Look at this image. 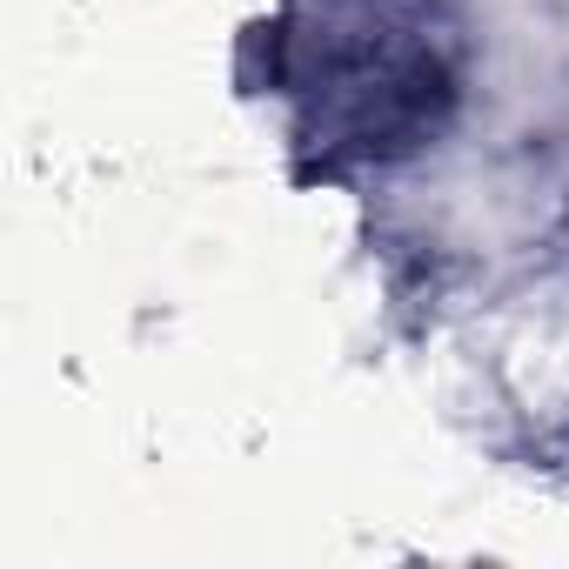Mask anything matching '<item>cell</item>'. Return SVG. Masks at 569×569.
Returning <instances> with one entry per match:
<instances>
[{"label":"cell","mask_w":569,"mask_h":569,"mask_svg":"<svg viewBox=\"0 0 569 569\" xmlns=\"http://www.w3.org/2000/svg\"><path fill=\"white\" fill-rule=\"evenodd\" d=\"M274 88L322 168L396 161L442 134L462 81L449 0H289L268 28Z\"/></svg>","instance_id":"obj_1"}]
</instances>
